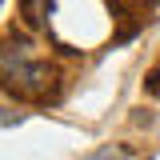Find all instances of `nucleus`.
I'll return each instance as SVG.
<instances>
[{
  "instance_id": "nucleus-3",
  "label": "nucleus",
  "mask_w": 160,
  "mask_h": 160,
  "mask_svg": "<svg viewBox=\"0 0 160 160\" xmlns=\"http://www.w3.org/2000/svg\"><path fill=\"white\" fill-rule=\"evenodd\" d=\"M84 160H136V152L132 148H124V144H100L92 156H84Z\"/></svg>"
},
{
  "instance_id": "nucleus-2",
  "label": "nucleus",
  "mask_w": 160,
  "mask_h": 160,
  "mask_svg": "<svg viewBox=\"0 0 160 160\" xmlns=\"http://www.w3.org/2000/svg\"><path fill=\"white\" fill-rule=\"evenodd\" d=\"M20 8H24V20L32 28L48 24V16H52V0H20Z\"/></svg>"
},
{
  "instance_id": "nucleus-1",
  "label": "nucleus",
  "mask_w": 160,
  "mask_h": 160,
  "mask_svg": "<svg viewBox=\"0 0 160 160\" xmlns=\"http://www.w3.org/2000/svg\"><path fill=\"white\" fill-rule=\"evenodd\" d=\"M52 64L36 56V48L28 40H0V88L12 92V96H24V100H40L48 96L52 88Z\"/></svg>"
},
{
  "instance_id": "nucleus-4",
  "label": "nucleus",
  "mask_w": 160,
  "mask_h": 160,
  "mask_svg": "<svg viewBox=\"0 0 160 160\" xmlns=\"http://www.w3.org/2000/svg\"><path fill=\"white\" fill-rule=\"evenodd\" d=\"M24 120V112H16V108H0V128H12V124H20Z\"/></svg>"
}]
</instances>
